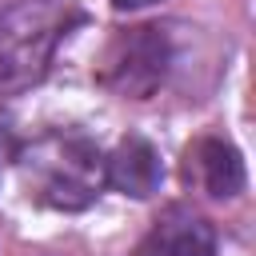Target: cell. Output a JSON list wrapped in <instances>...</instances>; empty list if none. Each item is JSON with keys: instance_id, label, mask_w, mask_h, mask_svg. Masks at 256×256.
I'll use <instances>...</instances> for the list:
<instances>
[{"instance_id": "277c9868", "label": "cell", "mask_w": 256, "mask_h": 256, "mask_svg": "<svg viewBox=\"0 0 256 256\" xmlns=\"http://www.w3.org/2000/svg\"><path fill=\"white\" fill-rule=\"evenodd\" d=\"M136 256H216V228L200 212L172 204L136 244Z\"/></svg>"}, {"instance_id": "3957f363", "label": "cell", "mask_w": 256, "mask_h": 256, "mask_svg": "<svg viewBox=\"0 0 256 256\" xmlns=\"http://www.w3.org/2000/svg\"><path fill=\"white\" fill-rule=\"evenodd\" d=\"M60 44V20L44 4H24L0 16V96H20L44 80Z\"/></svg>"}, {"instance_id": "52a82bcc", "label": "cell", "mask_w": 256, "mask_h": 256, "mask_svg": "<svg viewBox=\"0 0 256 256\" xmlns=\"http://www.w3.org/2000/svg\"><path fill=\"white\" fill-rule=\"evenodd\" d=\"M16 156V140H12V124H8V116H0V176H4V168H8V160Z\"/></svg>"}, {"instance_id": "5b68a950", "label": "cell", "mask_w": 256, "mask_h": 256, "mask_svg": "<svg viewBox=\"0 0 256 256\" xmlns=\"http://www.w3.org/2000/svg\"><path fill=\"white\" fill-rule=\"evenodd\" d=\"M188 180L216 200H232L244 192V160L224 136H200L188 148Z\"/></svg>"}, {"instance_id": "7a4b0ae2", "label": "cell", "mask_w": 256, "mask_h": 256, "mask_svg": "<svg viewBox=\"0 0 256 256\" xmlns=\"http://www.w3.org/2000/svg\"><path fill=\"white\" fill-rule=\"evenodd\" d=\"M172 60H176V52H172V40L164 28H156V24L120 28L100 56V84L124 100H148L164 88Z\"/></svg>"}, {"instance_id": "ba28073f", "label": "cell", "mask_w": 256, "mask_h": 256, "mask_svg": "<svg viewBox=\"0 0 256 256\" xmlns=\"http://www.w3.org/2000/svg\"><path fill=\"white\" fill-rule=\"evenodd\" d=\"M120 12H136V8H148V4H160V0H112Z\"/></svg>"}, {"instance_id": "8992f818", "label": "cell", "mask_w": 256, "mask_h": 256, "mask_svg": "<svg viewBox=\"0 0 256 256\" xmlns=\"http://www.w3.org/2000/svg\"><path fill=\"white\" fill-rule=\"evenodd\" d=\"M104 180H108L116 192L132 196V200H148V196L160 188V180H164L160 152H156L144 136H128V140H120L116 152L104 160Z\"/></svg>"}, {"instance_id": "6da1fadb", "label": "cell", "mask_w": 256, "mask_h": 256, "mask_svg": "<svg viewBox=\"0 0 256 256\" xmlns=\"http://www.w3.org/2000/svg\"><path fill=\"white\" fill-rule=\"evenodd\" d=\"M12 160L20 164L28 196L56 212H84L108 184L100 148L76 132H44L24 144Z\"/></svg>"}]
</instances>
